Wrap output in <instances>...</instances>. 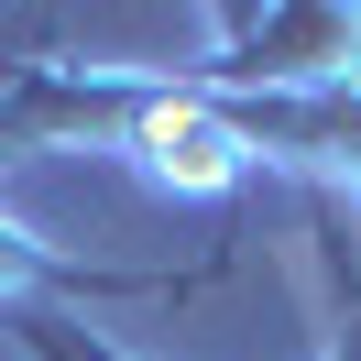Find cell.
<instances>
[{
	"label": "cell",
	"mask_w": 361,
	"mask_h": 361,
	"mask_svg": "<svg viewBox=\"0 0 361 361\" xmlns=\"http://www.w3.org/2000/svg\"><path fill=\"white\" fill-rule=\"evenodd\" d=\"M361 77V11L285 0V11H208V55L186 88H339Z\"/></svg>",
	"instance_id": "6da1fadb"
},
{
	"label": "cell",
	"mask_w": 361,
	"mask_h": 361,
	"mask_svg": "<svg viewBox=\"0 0 361 361\" xmlns=\"http://www.w3.org/2000/svg\"><path fill=\"white\" fill-rule=\"evenodd\" d=\"M121 154H132L154 186H176V197H230V186L252 176L241 132H230L186 77H154V99H142V121L121 132Z\"/></svg>",
	"instance_id": "7a4b0ae2"
},
{
	"label": "cell",
	"mask_w": 361,
	"mask_h": 361,
	"mask_svg": "<svg viewBox=\"0 0 361 361\" xmlns=\"http://www.w3.org/2000/svg\"><path fill=\"white\" fill-rule=\"evenodd\" d=\"M197 285H219V263H197V274H121V263H77V252L33 241L23 219H0V307H23V295H44V307H186Z\"/></svg>",
	"instance_id": "3957f363"
},
{
	"label": "cell",
	"mask_w": 361,
	"mask_h": 361,
	"mask_svg": "<svg viewBox=\"0 0 361 361\" xmlns=\"http://www.w3.org/2000/svg\"><path fill=\"white\" fill-rule=\"evenodd\" d=\"M0 329L23 339V361H142V350H121L110 329H88L77 307H44V295H23V307H0Z\"/></svg>",
	"instance_id": "277c9868"
}]
</instances>
